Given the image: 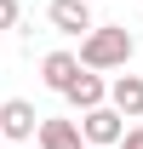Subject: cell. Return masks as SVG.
<instances>
[{"label":"cell","instance_id":"cell-1","mask_svg":"<svg viewBox=\"0 0 143 149\" xmlns=\"http://www.w3.org/2000/svg\"><path fill=\"white\" fill-rule=\"evenodd\" d=\"M80 63L86 69H126L132 63V35L120 29H92V35H80Z\"/></svg>","mask_w":143,"mask_h":149},{"label":"cell","instance_id":"cell-2","mask_svg":"<svg viewBox=\"0 0 143 149\" xmlns=\"http://www.w3.org/2000/svg\"><path fill=\"white\" fill-rule=\"evenodd\" d=\"M80 132H86L92 149H120V138H126V115L115 109V103H97V109L80 115Z\"/></svg>","mask_w":143,"mask_h":149},{"label":"cell","instance_id":"cell-3","mask_svg":"<svg viewBox=\"0 0 143 149\" xmlns=\"http://www.w3.org/2000/svg\"><path fill=\"white\" fill-rule=\"evenodd\" d=\"M40 120L46 115H35V103H23V97H12V103H0V132L12 138V143H23V138H35Z\"/></svg>","mask_w":143,"mask_h":149},{"label":"cell","instance_id":"cell-4","mask_svg":"<svg viewBox=\"0 0 143 149\" xmlns=\"http://www.w3.org/2000/svg\"><path fill=\"white\" fill-rule=\"evenodd\" d=\"M46 17H52V29H63V35H92V29H97V23H92V0H52Z\"/></svg>","mask_w":143,"mask_h":149},{"label":"cell","instance_id":"cell-5","mask_svg":"<svg viewBox=\"0 0 143 149\" xmlns=\"http://www.w3.org/2000/svg\"><path fill=\"white\" fill-rule=\"evenodd\" d=\"M80 69H86V63H80L74 52H52L46 63H40V80H46L52 92H69L74 80H80Z\"/></svg>","mask_w":143,"mask_h":149},{"label":"cell","instance_id":"cell-6","mask_svg":"<svg viewBox=\"0 0 143 149\" xmlns=\"http://www.w3.org/2000/svg\"><path fill=\"white\" fill-rule=\"evenodd\" d=\"M109 103L126 115V120H143V74H120L109 86Z\"/></svg>","mask_w":143,"mask_h":149},{"label":"cell","instance_id":"cell-7","mask_svg":"<svg viewBox=\"0 0 143 149\" xmlns=\"http://www.w3.org/2000/svg\"><path fill=\"white\" fill-rule=\"evenodd\" d=\"M40 149H92L80 120H40Z\"/></svg>","mask_w":143,"mask_h":149},{"label":"cell","instance_id":"cell-8","mask_svg":"<svg viewBox=\"0 0 143 149\" xmlns=\"http://www.w3.org/2000/svg\"><path fill=\"white\" fill-rule=\"evenodd\" d=\"M97 74H103V69H80V80H74L69 92H63V97H69V103H74V109H80V115H86V109H97V103H103V97H109V86H103V80H97Z\"/></svg>","mask_w":143,"mask_h":149},{"label":"cell","instance_id":"cell-9","mask_svg":"<svg viewBox=\"0 0 143 149\" xmlns=\"http://www.w3.org/2000/svg\"><path fill=\"white\" fill-rule=\"evenodd\" d=\"M0 29H17V0H0Z\"/></svg>","mask_w":143,"mask_h":149},{"label":"cell","instance_id":"cell-10","mask_svg":"<svg viewBox=\"0 0 143 149\" xmlns=\"http://www.w3.org/2000/svg\"><path fill=\"white\" fill-rule=\"evenodd\" d=\"M120 149H143V126H132V132H126V138H120Z\"/></svg>","mask_w":143,"mask_h":149}]
</instances>
